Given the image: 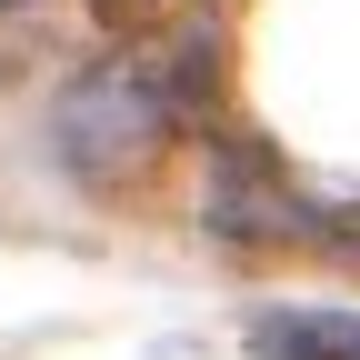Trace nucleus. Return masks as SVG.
Wrapping results in <instances>:
<instances>
[{
  "mask_svg": "<svg viewBox=\"0 0 360 360\" xmlns=\"http://www.w3.org/2000/svg\"><path fill=\"white\" fill-rule=\"evenodd\" d=\"M180 110H200V51H130V60H101L51 120V141L80 180H120L160 150V130Z\"/></svg>",
  "mask_w": 360,
  "mask_h": 360,
  "instance_id": "nucleus-1",
  "label": "nucleus"
},
{
  "mask_svg": "<svg viewBox=\"0 0 360 360\" xmlns=\"http://www.w3.org/2000/svg\"><path fill=\"white\" fill-rule=\"evenodd\" d=\"M210 231H231V240H290V231H310V210L270 180V160L260 150H220L210 160Z\"/></svg>",
  "mask_w": 360,
  "mask_h": 360,
  "instance_id": "nucleus-2",
  "label": "nucleus"
},
{
  "mask_svg": "<svg viewBox=\"0 0 360 360\" xmlns=\"http://www.w3.org/2000/svg\"><path fill=\"white\" fill-rule=\"evenodd\" d=\"M250 350L260 360H360V310H270Z\"/></svg>",
  "mask_w": 360,
  "mask_h": 360,
  "instance_id": "nucleus-3",
  "label": "nucleus"
},
{
  "mask_svg": "<svg viewBox=\"0 0 360 360\" xmlns=\"http://www.w3.org/2000/svg\"><path fill=\"white\" fill-rule=\"evenodd\" d=\"M11 11H30V0H0V20H11Z\"/></svg>",
  "mask_w": 360,
  "mask_h": 360,
  "instance_id": "nucleus-4",
  "label": "nucleus"
}]
</instances>
